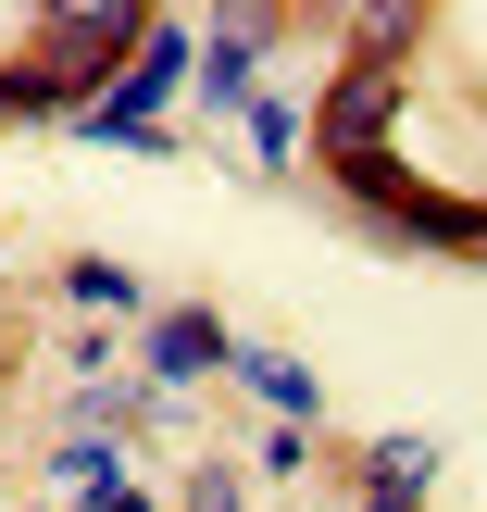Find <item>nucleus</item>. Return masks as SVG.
Segmentation results:
<instances>
[{
    "label": "nucleus",
    "mask_w": 487,
    "mask_h": 512,
    "mask_svg": "<svg viewBox=\"0 0 487 512\" xmlns=\"http://www.w3.org/2000/svg\"><path fill=\"white\" fill-rule=\"evenodd\" d=\"M175 88H188V38H175V25H150V38H138V75H125V88H100L88 125H100V138H150V113H163Z\"/></svg>",
    "instance_id": "obj_1"
},
{
    "label": "nucleus",
    "mask_w": 487,
    "mask_h": 512,
    "mask_svg": "<svg viewBox=\"0 0 487 512\" xmlns=\"http://www.w3.org/2000/svg\"><path fill=\"white\" fill-rule=\"evenodd\" d=\"M388 113H400V75H388V63H350L338 88H325V163L388 150Z\"/></svg>",
    "instance_id": "obj_2"
},
{
    "label": "nucleus",
    "mask_w": 487,
    "mask_h": 512,
    "mask_svg": "<svg viewBox=\"0 0 487 512\" xmlns=\"http://www.w3.org/2000/svg\"><path fill=\"white\" fill-rule=\"evenodd\" d=\"M263 38H275V13H263V0H225L213 50H200V88H213L225 113H250V63H263Z\"/></svg>",
    "instance_id": "obj_3"
},
{
    "label": "nucleus",
    "mask_w": 487,
    "mask_h": 512,
    "mask_svg": "<svg viewBox=\"0 0 487 512\" xmlns=\"http://www.w3.org/2000/svg\"><path fill=\"white\" fill-rule=\"evenodd\" d=\"M225 363V325L213 313H163L150 325V375H163V388H188V375H213Z\"/></svg>",
    "instance_id": "obj_4"
},
{
    "label": "nucleus",
    "mask_w": 487,
    "mask_h": 512,
    "mask_svg": "<svg viewBox=\"0 0 487 512\" xmlns=\"http://www.w3.org/2000/svg\"><path fill=\"white\" fill-rule=\"evenodd\" d=\"M50 25L88 38V50H138L150 38V0H50Z\"/></svg>",
    "instance_id": "obj_5"
},
{
    "label": "nucleus",
    "mask_w": 487,
    "mask_h": 512,
    "mask_svg": "<svg viewBox=\"0 0 487 512\" xmlns=\"http://www.w3.org/2000/svg\"><path fill=\"white\" fill-rule=\"evenodd\" d=\"M425 500V438H388L375 450V512H413Z\"/></svg>",
    "instance_id": "obj_6"
},
{
    "label": "nucleus",
    "mask_w": 487,
    "mask_h": 512,
    "mask_svg": "<svg viewBox=\"0 0 487 512\" xmlns=\"http://www.w3.org/2000/svg\"><path fill=\"white\" fill-rule=\"evenodd\" d=\"M238 375H250V388L275 400V413H313V375H300L288 350H238Z\"/></svg>",
    "instance_id": "obj_7"
},
{
    "label": "nucleus",
    "mask_w": 487,
    "mask_h": 512,
    "mask_svg": "<svg viewBox=\"0 0 487 512\" xmlns=\"http://www.w3.org/2000/svg\"><path fill=\"white\" fill-rule=\"evenodd\" d=\"M75 300H100V313H125V300H138V275H125V263H75Z\"/></svg>",
    "instance_id": "obj_8"
},
{
    "label": "nucleus",
    "mask_w": 487,
    "mask_h": 512,
    "mask_svg": "<svg viewBox=\"0 0 487 512\" xmlns=\"http://www.w3.org/2000/svg\"><path fill=\"white\" fill-rule=\"evenodd\" d=\"M413 13H425V0H375V13H363V38H375V50H388V38H413Z\"/></svg>",
    "instance_id": "obj_9"
},
{
    "label": "nucleus",
    "mask_w": 487,
    "mask_h": 512,
    "mask_svg": "<svg viewBox=\"0 0 487 512\" xmlns=\"http://www.w3.org/2000/svg\"><path fill=\"white\" fill-rule=\"evenodd\" d=\"M188 500H200V512H238V488H225V475H200V488H188Z\"/></svg>",
    "instance_id": "obj_10"
},
{
    "label": "nucleus",
    "mask_w": 487,
    "mask_h": 512,
    "mask_svg": "<svg viewBox=\"0 0 487 512\" xmlns=\"http://www.w3.org/2000/svg\"><path fill=\"white\" fill-rule=\"evenodd\" d=\"M88 512H150V500H138V488H125V475H113V488H100V500H88Z\"/></svg>",
    "instance_id": "obj_11"
}]
</instances>
